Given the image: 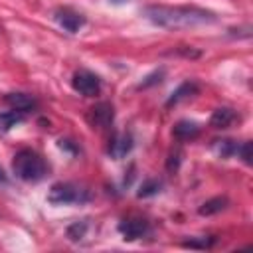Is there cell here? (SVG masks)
I'll list each match as a JSON object with an SVG mask.
<instances>
[{"label": "cell", "mask_w": 253, "mask_h": 253, "mask_svg": "<svg viewBox=\"0 0 253 253\" xmlns=\"http://www.w3.org/2000/svg\"><path fill=\"white\" fill-rule=\"evenodd\" d=\"M142 16L158 28L166 30H180V28H194L204 24H213L217 16L211 10L198 8V6H166V4H150L144 6Z\"/></svg>", "instance_id": "1"}, {"label": "cell", "mask_w": 253, "mask_h": 253, "mask_svg": "<svg viewBox=\"0 0 253 253\" xmlns=\"http://www.w3.org/2000/svg\"><path fill=\"white\" fill-rule=\"evenodd\" d=\"M12 170H14L16 178H20L24 182H40L45 178L49 166L40 152H36L32 148H22L14 154Z\"/></svg>", "instance_id": "2"}, {"label": "cell", "mask_w": 253, "mask_h": 253, "mask_svg": "<svg viewBox=\"0 0 253 253\" xmlns=\"http://www.w3.org/2000/svg\"><path fill=\"white\" fill-rule=\"evenodd\" d=\"M91 200V192L75 182H55L47 192V202L53 206H71V204H87Z\"/></svg>", "instance_id": "3"}, {"label": "cell", "mask_w": 253, "mask_h": 253, "mask_svg": "<svg viewBox=\"0 0 253 253\" xmlns=\"http://www.w3.org/2000/svg\"><path fill=\"white\" fill-rule=\"evenodd\" d=\"M73 89L83 97H95L101 93V77L89 69H79L71 77Z\"/></svg>", "instance_id": "4"}, {"label": "cell", "mask_w": 253, "mask_h": 253, "mask_svg": "<svg viewBox=\"0 0 253 253\" xmlns=\"http://www.w3.org/2000/svg\"><path fill=\"white\" fill-rule=\"evenodd\" d=\"M115 121V107L109 101H101L87 111V123L93 128H109Z\"/></svg>", "instance_id": "5"}, {"label": "cell", "mask_w": 253, "mask_h": 253, "mask_svg": "<svg viewBox=\"0 0 253 253\" xmlns=\"http://www.w3.org/2000/svg\"><path fill=\"white\" fill-rule=\"evenodd\" d=\"M53 18H55V22H57L65 32H69V34L79 32V30L85 26V22H87L81 12H77V10L69 8V6L57 8V10L53 12Z\"/></svg>", "instance_id": "6"}, {"label": "cell", "mask_w": 253, "mask_h": 253, "mask_svg": "<svg viewBox=\"0 0 253 253\" xmlns=\"http://www.w3.org/2000/svg\"><path fill=\"white\" fill-rule=\"evenodd\" d=\"M150 229L148 221L140 215H128L125 219L119 221V231L121 235L126 239V241H134V239H140L142 235H146Z\"/></svg>", "instance_id": "7"}, {"label": "cell", "mask_w": 253, "mask_h": 253, "mask_svg": "<svg viewBox=\"0 0 253 253\" xmlns=\"http://www.w3.org/2000/svg\"><path fill=\"white\" fill-rule=\"evenodd\" d=\"M134 146V140H132V134L128 132H115L109 140V146H107V154L115 160H121L125 158Z\"/></svg>", "instance_id": "8"}, {"label": "cell", "mask_w": 253, "mask_h": 253, "mask_svg": "<svg viewBox=\"0 0 253 253\" xmlns=\"http://www.w3.org/2000/svg\"><path fill=\"white\" fill-rule=\"evenodd\" d=\"M4 103L10 105L12 109L16 111H22V113H32L36 107H38V99L28 95V93H6L4 97Z\"/></svg>", "instance_id": "9"}, {"label": "cell", "mask_w": 253, "mask_h": 253, "mask_svg": "<svg viewBox=\"0 0 253 253\" xmlns=\"http://www.w3.org/2000/svg\"><path fill=\"white\" fill-rule=\"evenodd\" d=\"M200 93V85L196 83V81H184V83H180L174 91H172V95L168 97V101H166V107H172V105H178V103H182V101H186V99H192L194 95H198Z\"/></svg>", "instance_id": "10"}, {"label": "cell", "mask_w": 253, "mask_h": 253, "mask_svg": "<svg viewBox=\"0 0 253 253\" xmlns=\"http://www.w3.org/2000/svg\"><path fill=\"white\" fill-rule=\"evenodd\" d=\"M200 125L190 119H182L172 126V134L176 140H194L200 134Z\"/></svg>", "instance_id": "11"}, {"label": "cell", "mask_w": 253, "mask_h": 253, "mask_svg": "<svg viewBox=\"0 0 253 253\" xmlns=\"http://www.w3.org/2000/svg\"><path fill=\"white\" fill-rule=\"evenodd\" d=\"M237 119H239V117H237V113H235L231 107H217V109L211 113V117H210V125H211L213 128H227V126H231Z\"/></svg>", "instance_id": "12"}, {"label": "cell", "mask_w": 253, "mask_h": 253, "mask_svg": "<svg viewBox=\"0 0 253 253\" xmlns=\"http://www.w3.org/2000/svg\"><path fill=\"white\" fill-rule=\"evenodd\" d=\"M211 150L219 158H233V156H237L239 142L233 140V138H217V140L211 142Z\"/></svg>", "instance_id": "13"}, {"label": "cell", "mask_w": 253, "mask_h": 253, "mask_svg": "<svg viewBox=\"0 0 253 253\" xmlns=\"http://www.w3.org/2000/svg\"><path fill=\"white\" fill-rule=\"evenodd\" d=\"M227 206H229V200H227L225 196H215V198L206 200V202L198 208V213H200V215H213V213L223 211Z\"/></svg>", "instance_id": "14"}, {"label": "cell", "mask_w": 253, "mask_h": 253, "mask_svg": "<svg viewBox=\"0 0 253 253\" xmlns=\"http://www.w3.org/2000/svg\"><path fill=\"white\" fill-rule=\"evenodd\" d=\"M24 119H26V113L16 111V109H10V111L0 113V132H8L16 125H20Z\"/></svg>", "instance_id": "15"}, {"label": "cell", "mask_w": 253, "mask_h": 253, "mask_svg": "<svg viewBox=\"0 0 253 253\" xmlns=\"http://www.w3.org/2000/svg\"><path fill=\"white\" fill-rule=\"evenodd\" d=\"M160 188H162V182H160V180H156V178H146V180L140 184L136 196H138V198H150V196H156V194L160 192Z\"/></svg>", "instance_id": "16"}, {"label": "cell", "mask_w": 253, "mask_h": 253, "mask_svg": "<svg viewBox=\"0 0 253 253\" xmlns=\"http://www.w3.org/2000/svg\"><path fill=\"white\" fill-rule=\"evenodd\" d=\"M215 243L213 235H202V237H194L188 241H182V247H190V249H210Z\"/></svg>", "instance_id": "17"}, {"label": "cell", "mask_w": 253, "mask_h": 253, "mask_svg": "<svg viewBox=\"0 0 253 253\" xmlns=\"http://www.w3.org/2000/svg\"><path fill=\"white\" fill-rule=\"evenodd\" d=\"M87 227H89V223L87 221H75V223H71L69 227H67V237L71 239V241H79V239H83L85 237V233H87Z\"/></svg>", "instance_id": "18"}, {"label": "cell", "mask_w": 253, "mask_h": 253, "mask_svg": "<svg viewBox=\"0 0 253 253\" xmlns=\"http://www.w3.org/2000/svg\"><path fill=\"white\" fill-rule=\"evenodd\" d=\"M162 77H164V69H162V67H160V69H154L150 75H146V77L138 83V89H146V87H150V85H156V83L162 81Z\"/></svg>", "instance_id": "19"}, {"label": "cell", "mask_w": 253, "mask_h": 253, "mask_svg": "<svg viewBox=\"0 0 253 253\" xmlns=\"http://www.w3.org/2000/svg\"><path fill=\"white\" fill-rule=\"evenodd\" d=\"M237 156L245 162V164H251L253 160V156H251V140H243V142H239V150H237Z\"/></svg>", "instance_id": "20"}, {"label": "cell", "mask_w": 253, "mask_h": 253, "mask_svg": "<svg viewBox=\"0 0 253 253\" xmlns=\"http://www.w3.org/2000/svg\"><path fill=\"white\" fill-rule=\"evenodd\" d=\"M180 162H182V150L176 148V150L170 152V156H168V160H166V168H168L170 172H176L178 166H180Z\"/></svg>", "instance_id": "21"}, {"label": "cell", "mask_w": 253, "mask_h": 253, "mask_svg": "<svg viewBox=\"0 0 253 253\" xmlns=\"http://www.w3.org/2000/svg\"><path fill=\"white\" fill-rule=\"evenodd\" d=\"M59 148H61V150H67V152H71V154H77V146H75L71 140H67V138H61V140H59Z\"/></svg>", "instance_id": "22"}, {"label": "cell", "mask_w": 253, "mask_h": 253, "mask_svg": "<svg viewBox=\"0 0 253 253\" xmlns=\"http://www.w3.org/2000/svg\"><path fill=\"white\" fill-rule=\"evenodd\" d=\"M8 182V176H6V172H4V168L0 166V184H6Z\"/></svg>", "instance_id": "23"}, {"label": "cell", "mask_w": 253, "mask_h": 253, "mask_svg": "<svg viewBox=\"0 0 253 253\" xmlns=\"http://www.w3.org/2000/svg\"><path fill=\"white\" fill-rule=\"evenodd\" d=\"M109 2H115V4H123V2H128V0H109Z\"/></svg>", "instance_id": "24"}]
</instances>
